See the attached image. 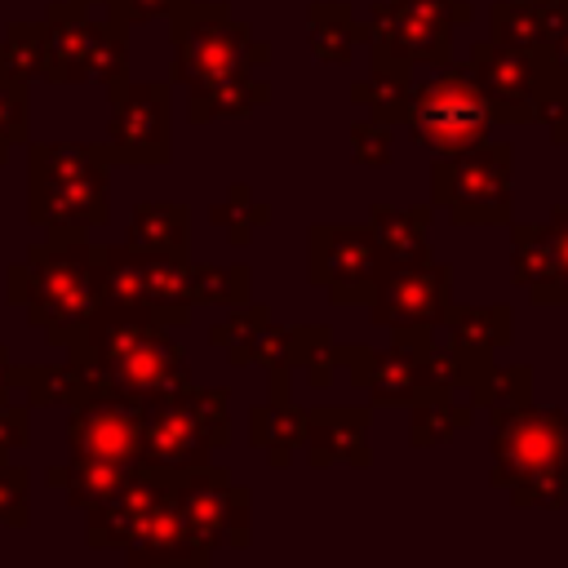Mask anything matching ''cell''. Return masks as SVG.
Masks as SVG:
<instances>
[{
    "label": "cell",
    "instance_id": "cell-45",
    "mask_svg": "<svg viewBox=\"0 0 568 568\" xmlns=\"http://www.w3.org/2000/svg\"><path fill=\"white\" fill-rule=\"evenodd\" d=\"M31 439V404L0 399V457L18 453Z\"/></svg>",
    "mask_w": 568,
    "mask_h": 568
},
{
    "label": "cell",
    "instance_id": "cell-47",
    "mask_svg": "<svg viewBox=\"0 0 568 568\" xmlns=\"http://www.w3.org/2000/svg\"><path fill=\"white\" fill-rule=\"evenodd\" d=\"M550 22V62L568 75V9H546Z\"/></svg>",
    "mask_w": 568,
    "mask_h": 568
},
{
    "label": "cell",
    "instance_id": "cell-50",
    "mask_svg": "<svg viewBox=\"0 0 568 568\" xmlns=\"http://www.w3.org/2000/svg\"><path fill=\"white\" fill-rule=\"evenodd\" d=\"M80 4H111V0H80Z\"/></svg>",
    "mask_w": 568,
    "mask_h": 568
},
{
    "label": "cell",
    "instance_id": "cell-2",
    "mask_svg": "<svg viewBox=\"0 0 568 568\" xmlns=\"http://www.w3.org/2000/svg\"><path fill=\"white\" fill-rule=\"evenodd\" d=\"M9 306H22L27 324L44 328L49 346H62L102 311L98 293V244L80 226H49V240L31 244L22 262L4 271Z\"/></svg>",
    "mask_w": 568,
    "mask_h": 568
},
{
    "label": "cell",
    "instance_id": "cell-31",
    "mask_svg": "<svg viewBox=\"0 0 568 568\" xmlns=\"http://www.w3.org/2000/svg\"><path fill=\"white\" fill-rule=\"evenodd\" d=\"M368 71H373L368 80H355V84H351V102L368 106L373 120L399 124V120H404V106H408V93H413V80H417V75H413L417 67H408V62L386 58V53L373 49V67H368Z\"/></svg>",
    "mask_w": 568,
    "mask_h": 568
},
{
    "label": "cell",
    "instance_id": "cell-14",
    "mask_svg": "<svg viewBox=\"0 0 568 568\" xmlns=\"http://www.w3.org/2000/svg\"><path fill=\"white\" fill-rule=\"evenodd\" d=\"M470 71L488 98V111H493V124H532V106H537V93L564 75L550 53L546 58H532V53H519L510 44H497L493 36L475 40L470 44Z\"/></svg>",
    "mask_w": 568,
    "mask_h": 568
},
{
    "label": "cell",
    "instance_id": "cell-10",
    "mask_svg": "<svg viewBox=\"0 0 568 568\" xmlns=\"http://www.w3.org/2000/svg\"><path fill=\"white\" fill-rule=\"evenodd\" d=\"M390 271L368 222H315L306 231V280L337 306H368Z\"/></svg>",
    "mask_w": 568,
    "mask_h": 568
},
{
    "label": "cell",
    "instance_id": "cell-46",
    "mask_svg": "<svg viewBox=\"0 0 568 568\" xmlns=\"http://www.w3.org/2000/svg\"><path fill=\"white\" fill-rule=\"evenodd\" d=\"M182 0H111L106 13H115L120 22H151V18H169Z\"/></svg>",
    "mask_w": 568,
    "mask_h": 568
},
{
    "label": "cell",
    "instance_id": "cell-49",
    "mask_svg": "<svg viewBox=\"0 0 568 568\" xmlns=\"http://www.w3.org/2000/svg\"><path fill=\"white\" fill-rule=\"evenodd\" d=\"M537 4H546V9H568V0H537Z\"/></svg>",
    "mask_w": 568,
    "mask_h": 568
},
{
    "label": "cell",
    "instance_id": "cell-1",
    "mask_svg": "<svg viewBox=\"0 0 568 568\" xmlns=\"http://www.w3.org/2000/svg\"><path fill=\"white\" fill-rule=\"evenodd\" d=\"M62 351L89 368L102 395H115V399L155 404L191 386L186 355L169 337V324L160 320L93 315L84 328H75L62 342Z\"/></svg>",
    "mask_w": 568,
    "mask_h": 568
},
{
    "label": "cell",
    "instance_id": "cell-39",
    "mask_svg": "<svg viewBox=\"0 0 568 568\" xmlns=\"http://www.w3.org/2000/svg\"><path fill=\"white\" fill-rule=\"evenodd\" d=\"M262 320H271V311L244 302V306H235L231 320H217V324L209 328V342H213L217 351H226L231 364H248V342H253V333H257Z\"/></svg>",
    "mask_w": 568,
    "mask_h": 568
},
{
    "label": "cell",
    "instance_id": "cell-13",
    "mask_svg": "<svg viewBox=\"0 0 568 568\" xmlns=\"http://www.w3.org/2000/svg\"><path fill=\"white\" fill-rule=\"evenodd\" d=\"M111 98V120H106V151L111 164H169L173 146H169V98L173 89L164 80H115L106 84Z\"/></svg>",
    "mask_w": 568,
    "mask_h": 568
},
{
    "label": "cell",
    "instance_id": "cell-23",
    "mask_svg": "<svg viewBox=\"0 0 568 568\" xmlns=\"http://www.w3.org/2000/svg\"><path fill=\"white\" fill-rule=\"evenodd\" d=\"M13 390H22L31 408H53V404L75 408V404H89V399H111L89 377V368L75 364L71 355L62 364H13Z\"/></svg>",
    "mask_w": 568,
    "mask_h": 568
},
{
    "label": "cell",
    "instance_id": "cell-34",
    "mask_svg": "<svg viewBox=\"0 0 568 568\" xmlns=\"http://www.w3.org/2000/svg\"><path fill=\"white\" fill-rule=\"evenodd\" d=\"M129 22H120L115 13L93 18L89 27V58H84V84H115L129 75Z\"/></svg>",
    "mask_w": 568,
    "mask_h": 568
},
{
    "label": "cell",
    "instance_id": "cell-44",
    "mask_svg": "<svg viewBox=\"0 0 568 568\" xmlns=\"http://www.w3.org/2000/svg\"><path fill=\"white\" fill-rule=\"evenodd\" d=\"M532 124H546V129H550V142L568 146V75H555V80L537 93Z\"/></svg>",
    "mask_w": 568,
    "mask_h": 568
},
{
    "label": "cell",
    "instance_id": "cell-19",
    "mask_svg": "<svg viewBox=\"0 0 568 568\" xmlns=\"http://www.w3.org/2000/svg\"><path fill=\"white\" fill-rule=\"evenodd\" d=\"M368 422H373V413L368 408H346V404H337V408H306V462L311 466H337V462H346V466H355V470H364L368 462H373V453H368Z\"/></svg>",
    "mask_w": 568,
    "mask_h": 568
},
{
    "label": "cell",
    "instance_id": "cell-3",
    "mask_svg": "<svg viewBox=\"0 0 568 568\" xmlns=\"http://www.w3.org/2000/svg\"><path fill=\"white\" fill-rule=\"evenodd\" d=\"M488 484L510 506L564 510L568 506V413L519 404L493 417V470Z\"/></svg>",
    "mask_w": 568,
    "mask_h": 568
},
{
    "label": "cell",
    "instance_id": "cell-25",
    "mask_svg": "<svg viewBox=\"0 0 568 568\" xmlns=\"http://www.w3.org/2000/svg\"><path fill=\"white\" fill-rule=\"evenodd\" d=\"M146 271V311L151 320L178 328L191 320L195 302V280H191V257L186 253H142Z\"/></svg>",
    "mask_w": 568,
    "mask_h": 568
},
{
    "label": "cell",
    "instance_id": "cell-48",
    "mask_svg": "<svg viewBox=\"0 0 568 568\" xmlns=\"http://www.w3.org/2000/svg\"><path fill=\"white\" fill-rule=\"evenodd\" d=\"M13 390V359H9V346L0 342V399H9Z\"/></svg>",
    "mask_w": 568,
    "mask_h": 568
},
{
    "label": "cell",
    "instance_id": "cell-41",
    "mask_svg": "<svg viewBox=\"0 0 568 568\" xmlns=\"http://www.w3.org/2000/svg\"><path fill=\"white\" fill-rule=\"evenodd\" d=\"M13 142H27V80L0 67V164Z\"/></svg>",
    "mask_w": 568,
    "mask_h": 568
},
{
    "label": "cell",
    "instance_id": "cell-12",
    "mask_svg": "<svg viewBox=\"0 0 568 568\" xmlns=\"http://www.w3.org/2000/svg\"><path fill=\"white\" fill-rule=\"evenodd\" d=\"M173 488H178V510L200 564H213L222 546H235V550L248 546V488L235 484L222 466L204 462V466L178 470Z\"/></svg>",
    "mask_w": 568,
    "mask_h": 568
},
{
    "label": "cell",
    "instance_id": "cell-26",
    "mask_svg": "<svg viewBox=\"0 0 568 568\" xmlns=\"http://www.w3.org/2000/svg\"><path fill=\"white\" fill-rule=\"evenodd\" d=\"M368 226L386 253L390 266H413V262H426L430 257V209L426 204H413V209H395V204H373L368 209Z\"/></svg>",
    "mask_w": 568,
    "mask_h": 568
},
{
    "label": "cell",
    "instance_id": "cell-35",
    "mask_svg": "<svg viewBox=\"0 0 568 568\" xmlns=\"http://www.w3.org/2000/svg\"><path fill=\"white\" fill-rule=\"evenodd\" d=\"M475 417V404H453V395H430L413 404V448H435L444 439H453L457 430H466Z\"/></svg>",
    "mask_w": 568,
    "mask_h": 568
},
{
    "label": "cell",
    "instance_id": "cell-7",
    "mask_svg": "<svg viewBox=\"0 0 568 568\" xmlns=\"http://www.w3.org/2000/svg\"><path fill=\"white\" fill-rule=\"evenodd\" d=\"M399 124L417 146L435 155L484 146L493 133V111L470 62H444V67H430V75H417Z\"/></svg>",
    "mask_w": 568,
    "mask_h": 568
},
{
    "label": "cell",
    "instance_id": "cell-40",
    "mask_svg": "<svg viewBox=\"0 0 568 568\" xmlns=\"http://www.w3.org/2000/svg\"><path fill=\"white\" fill-rule=\"evenodd\" d=\"M519 404H532V364H506V368H493L488 377V390H484V413H510Z\"/></svg>",
    "mask_w": 568,
    "mask_h": 568
},
{
    "label": "cell",
    "instance_id": "cell-17",
    "mask_svg": "<svg viewBox=\"0 0 568 568\" xmlns=\"http://www.w3.org/2000/svg\"><path fill=\"white\" fill-rule=\"evenodd\" d=\"M142 422L146 404L138 399H89L67 413V448L106 457V462H142Z\"/></svg>",
    "mask_w": 568,
    "mask_h": 568
},
{
    "label": "cell",
    "instance_id": "cell-28",
    "mask_svg": "<svg viewBox=\"0 0 568 568\" xmlns=\"http://www.w3.org/2000/svg\"><path fill=\"white\" fill-rule=\"evenodd\" d=\"M368 40L364 27L355 22L351 4L346 0H315L306 9V49L315 62H328V67H346L351 62V49Z\"/></svg>",
    "mask_w": 568,
    "mask_h": 568
},
{
    "label": "cell",
    "instance_id": "cell-33",
    "mask_svg": "<svg viewBox=\"0 0 568 568\" xmlns=\"http://www.w3.org/2000/svg\"><path fill=\"white\" fill-rule=\"evenodd\" d=\"M444 333L457 346H479V351H506L510 346V306H457L448 302L444 311Z\"/></svg>",
    "mask_w": 568,
    "mask_h": 568
},
{
    "label": "cell",
    "instance_id": "cell-43",
    "mask_svg": "<svg viewBox=\"0 0 568 568\" xmlns=\"http://www.w3.org/2000/svg\"><path fill=\"white\" fill-rule=\"evenodd\" d=\"M351 155H355V164H364V169H382V164H390L395 160V142H390V124L386 120H355L351 124Z\"/></svg>",
    "mask_w": 568,
    "mask_h": 568
},
{
    "label": "cell",
    "instance_id": "cell-30",
    "mask_svg": "<svg viewBox=\"0 0 568 568\" xmlns=\"http://www.w3.org/2000/svg\"><path fill=\"white\" fill-rule=\"evenodd\" d=\"M124 244L142 253H186L191 244V209L178 200H142L129 217Z\"/></svg>",
    "mask_w": 568,
    "mask_h": 568
},
{
    "label": "cell",
    "instance_id": "cell-21",
    "mask_svg": "<svg viewBox=\"0 0 568 568\" xmlns=\"http://www.w3.org/2000/svg\"><path fill=\"white\" fill-rule=\"evenodd\" d=\"M173 484H178V470L169 475L164 493H160L155 506L146 510L138 537L124 546V559L138 564V568H146V564H195V568H204L200 555H195V546H191V537H186V524H182L178 488H173Z\"/></svg>",
    "mask_w": 568,
    "mask_h": 568
},
{
    "label": "cell",
    "instance_id": "cell-11",
    "mask_svg": "<svg viewBox=\"0 0 568 568\" xmlns=\"http://www.w3.org/2000/svg\"><path fill=\"white\" fill-rule=\"evenodd\" d=\"M470 18L475 9L457 0H386L373 9L364 36L377 53L408 67H444L453 62V27Z\"/></svg>",
    "mask_w": 568,
    "mask_h": 568
},
{
    "label": "cell",
    "instance_id": "cell-24",
    "mask_svg": "<svg viewBox=\"0 0 568 568\" xmlns=\"http://www.w3.org/2000/svg\"><path fill=\"white\" fill-rule=\"evenodd\" d=\"M98 293H102V311L98 315L151 320L142 248H133V244H98Z\"/></svg>",
    "mask_w": 568,
    "mask_h": 568
},
{
    "label": "cell",
    "instance_id": "cell-18",
    "mask_svg": "<svg viewBox=\"0 0 568 568\" xmlns=\"http://www.w3.org/2000/svg\"><path fill=\"white\" fill-rule=\"evenodd\" d=\"M169 475H173V470H164V466L138 462L133 475H129L111 497H102L98 506L84 510V541H89L93 550H124V546L138 537V528H142L146 510L155 506V497L164 493Z\"/></svg>",
    "mask_w": 568,
    "mask_h": 568
},
{
    "label": "cell",
    "instance_id": "cell-22",
    "mask_svg": "<svg viewBox=\"0 0 568 568\" xmlns=\"http://www.w3.org/2000/svg\"><path fill=\"white\" fill-rule=\"evenodd\" d=\"M89 4L58 0L44 13V71L49 84H84V58H89Z\"/></svg>",
    "mask_w": 568,
    "mask_h": 568
},
{
    "label": "cell",
    "instance_id": "cell-9",
    "mask_svg": "<svg viewBox=\"0 0 568 568\" xmlns=\"http://www.w3.org/2000/svg\"><path fill=\"white\" fill-rule=\"evenodd\" d=\"M430 204L444 209L453 226H510V209H515L510 146L484 142L457 155H435Z\"/></svg>",
    "mask_w": 568,
    "mask_h": 568
},
{
    "label": "cell",
    "instance_id": "cell-8",
    "mask_svg": "<svg viewBox=\"0 0 568 568\" xmlns=\"http://www.w3.org/2000/svg\"><path fill=\"white\" fill-rule=\"evenodd\" d=\"M231 439L226 390L222 386H186L169 399L146 404L142 422V462L164 470L204 466Z\"/></svg>",
    "mask_w": 568,
    "mask_h": 568
},
{
    "label": "cell",
    "instance_id": "cell-20",
    "mask_svg": "<svg viewBox=\"0 0 568 568\" xmlns=\"http://www.w3.org/2000/svg\"><path fill=\"white\" fill-rule=\"evenodd\" d=\"M248 444L266 453L275 470L293 466V457L306 444V413L288 404V368H271V395L266 404L248 408Z\"/></svg>",
    "mask_w": 568,
    "mask_h": 568
},
{
    "label": "cell",
    "instance_id": "cell-6",
    "mask_svg": "<svg viewBox=\"0 0 568 568\" xmlns=\"http://www.w3.org/2000/svg\"><path fill=\"white\" fill-rule=\"evenodd\" d=\"M173 40V84L200 89L231 75H253L271 62V44L253 36L244 18H231L226 4H195L182 0L169 13Z\"/></svg>",
    "mask_w": 568,
    "mask_h": 568
},
{
    "label": "cell",
    "instance_id": "cell-36",
    "mask_svg": "<svg viewBox=\"0 0 568 568\" xmlns=\"http://www.w3.org/2000/svg\"><path fill=\"white\" fill-rule=\"evenodd\" d=\"M209 222H213L217 231H226V235H231V244H248V240H253V231L271 222V204L253 200V191H248L244 182H235V186L226 191V200L209 204Z\"/></svg>",
    "mask_w": 568,
    "mask_h": 568
},
{
    "label": "cell",
    "instance_id": "cell-29",
    "mask_svg": "<svg viewBox=\"0 0 568 568\" xmlns=\"http://www.w3.org/2000/svg\"><path fill=\"white\" fill-rule=\"evenodd\" d=\"M266 102H271V84L257 71L253 75H231V80H217V84L186 89V120L209 124V120H222V115H253Z\"/></svg>",
    "mask_w": 568,
    "mask_h": 568
},
{
    "label": "cell",
    "instance_id": "cell-37",
    "mask_svg": "<svg viewBox=\"0 0 568 568\" xmlns=\"http://www.w3.org/2000/svg\"><path fill=\"white\" fill-rule=\"evenodd\" d=\"M191 280H195V302L200 306H244L253 293V271L248 266H209V262H191Z\"/></svg>",
    "mask_w": 568,
    "mask_h": 568
},
{
    "label": "cell",
    "instance_id": "cell-38",
    "mask_svg": "<svg viewBox=\"0 0 568 568\" xmlns=\"http://www.w3.org/2000/svg\"><path fill=\"white\" fill-rule=\"evenodd\" d=\"M0 67L31 80L44 71V22H13L0 36Z\"/></svg>",
    "mask_w": 568,
    "mask_h": 568
},
{
    "label": "cell",
    "instance_id": "cell-16",
    "mask_svg": "<svg viewBox=\"0 0 568 568\" xmlns=\"http://www.w3.org/2000/svg\"><path fill=\"white\" fill-rule=\"evenodd\" d=\"M453 302V266L448 262H413L390 266L368 302V320L382 328H413V324H439Z\"/></svg>",
    "mask_w": 568,
    "mask_h": 568
},
{
    "label": "cell",
    "instance_id": "cell-42",
    "mask_svg": "<svg viewBox=\"0 0 568 568\" xmlns=\"http://www.w3.org/2000/svg\"><path fill=\"white\" fill-rule=\"evenodd\" d=\"M27 488H31V470L0 457V524L4 528H27V519H31Z\"/></svg>",
    "mask_w": 568,
    "mask_h": 568
},
{
    "label": "cell",
    "instance_id": "cell-4",
    "mask_svg": "<svg viewBox=\"0 0 568 568\" xmlns=\"http://www.w3.org/2000/svg\"><path fill=\"white\" fill-rule=\"evenodd\" d=\"M111 151L89 142H31L27 151V222L49 226H106Z\"/></svg>",
    "mask_w": 568,
    "mask_h": 568
},
{
    "label": "cell",
    "instance_id": "cell-5",
    "mask_svg": "<svg viewBox=\"0 0 568 568\" xmlns=\"http://www.w3.org/2000/svg\"><path fill=\"white\" fill-rule=\"evenodd\" d=\"M333 359H337V368H346L355 390H368V399L377 408H413L417 399L457 390L453 355L435 351L430 324L395 328V342L386 351H368V346H355V342H346V346L333 342Z\"/></svg>",
    "mask_w": 568,
    "mask_h": 568
},
{
    "label": "cell",
    "instance_id": "cell-15",
    "mask_svg": "<svg viewBox=\"0 0 568 568\" xmlns=\"http://www.w3.org/2000/svg\"><path fill=\"white\" fill-rule=\"evenodd\" d=\"M510 275L537 306H568V204H555L550 222L510 226Z\"/></svg>",
    "mask_w": 568,
    "mask_h": 568
},
{
    "label": "cell",
    "instance_id": "cell-32",
    "mask_svg": "<svg viewBox=\"0 0 568 568\" xmlns=\"http://www.w3.org/2000/svg\"><path fill=\"white\" fill-rule=\"evenodd\" d=\"M488 36L497 44H510L519 53L546 58L550 53V22H546V4L537 0H497L488 9Z\"/></svg>",
    "mask_w": 568,
    "mask_h": 568
},
{
    "label": "cell",
    "instance_id": "cell-27",
    "mask_svg": "<svg viewBox=\"0 0 568 568\" xmlns=\"http://www.w3.org/2000/svg\"><path fill=\"white\" fill-rule=\"evenodd\" d=\"M138 466V462H133ZM129 462H106V457H89V453H71V462L53 466L44 479L49 488H58L75 510H89L98 506L102 497H111L129 475H133Z\"/></svg>",
    "mask_w": 568,
    "mask_h": 568
}]
</instances>
